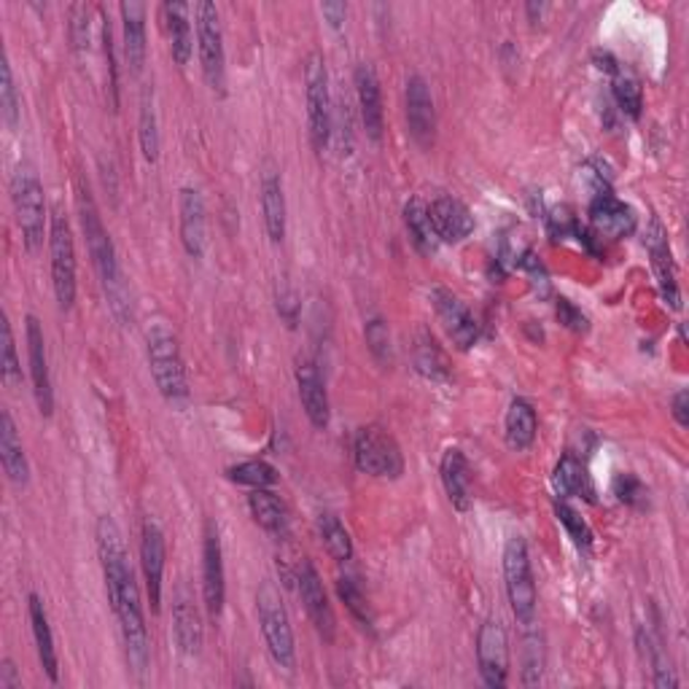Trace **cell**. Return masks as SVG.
<instances>
[{"instance_id":"obj_1","label":"cell","mask_w":689,"mask_h":689,"mask_svg":"<svg viewBox=\"0 0 689 689\" xmlns=\"http://www.w3.org/2000/svg\"><path fill=\"white\" fill-rule=\"evenodd\" d=\"M95 538L103 577H106L108 601H111V609L116 619H119L121 639H124L127 646V660H130L135 674H146L149 660H152V646H149V628L146 617H143L141 590H138L135 574H132L124 536H121L116 520L103 514L95 525Z\"/></svg>"},{"instance_id":"obj_2","label":"cell","mask_w":689,"mask_h":689,"mask_svg":"<svg viewBox=\"0 0 689 689\" xmlns=\"http://www.w3.org/2000/svg\"><path fill=\"white\" fill-rule=\"evenodd\" d=\"M79 218H81V229H84L86 251H90L92 264H95L103 288H106L108 307H111L116 321L130 323L132 321L130 297H127V288H124V283H121V270H119V259H116L114 240H111V235H108L106 224H103L100 211H97V205H95V197H92L86 183H81L79 187Z\"/></svg>"},{"instance_id":"obj_3","label":"cell","mask_w":689,"mask_h":689,"mask_svg":"<svg viewBox=\"0 0 689 689\" xmlns=\"http://www.w3.org/2000/svg\"><path fill=\"white\" fill-rule=\"evenodd\" d=\"M146 351H149V367H152V378L162 396L181 407L189 402V383L187 369H183L181 347L178 337L167 326H154L146 334Z\"/></svg>"},{"instance_id":"obj_4","label":"cell","mask_w":689,"mask_h":689,"mask_svg":"<svg viewBox=\"0 0 689 689\" xmlns=\"http://www.w3.org/2000/svg\"><path fill=\"white\" fill-rule=\"evenodd\" d=\"M503 584H507V598L512 606L514 619L531 630L536 625V582L534 571H531L528 547H525L523 536H512L503 547Z\"/></svg>"},{"instance_id":"obj_5","label":"cell","mask_w":689,"mask_h":689,"mask_svg":"<svg viewBox=\"0 0 689 689\" xmlns=\"http://www.w3.org/2000/svg\"><path fill=\"white\" fill-rule=\"evenodd\" d=\"M11 202L27 251H38L46 231V197L36 167L20 165L11 176Z\"/></svg>"},{"instance_id":"obj_6","label":"cell","mask_w":689,"mask_h":689,"mask_svg":"<svg viewBox=\"0 0 689 689\" xmlns=\"http://www.w3.org/2000/svg\"><path fill=\"white\" fill-rule=\"evenodd\" d=\"M257 611H259V625H262L264 644L272 663L283 670H294L297 663V650H294V628L292 619H288L286 606H283L281 590L272 582H262L257 593Z\"/></svg>"},{"instance_id":"obj_7","label":"cell","mask_w":689,"mask_h":689,"mask_svg":"<svg viewBox=\"0 0 689 689\" xmlns=\"http://www.w3.org/2000/svg\"><path fill=\"white\" fill-rule=\"evenodd\" d=\"M49 264L51 288L60 310H71L76 302V242H73L71 222L62 207H55L49 224Z\"/></svg>"},{"instance_id":"obj_8","label":"cell","mask_w":689,"mask_h":689,"mask_svg":"<svg viewBox=\"0 0 689 689\" xmlns=\"http://www.w3.org/2000/svg\"><path fill=\"white\" fill-rule=\"evenodd\" d=\"M305 100H307V132L310 143L318 154L332 141V92H329V73L326 60L321 51H312L307 57L305 68Z\"/></svg>"},{"instance_id":"obj_9","label":"cell","mask_w":689,"mask_h":689,"mask_svg":"<svg viewBox=\"0 0 689 689\" xmlns=\"http://www.w3.org/2000/svg\"><path fill=\"white\" fill-rule=\"evenodd\" d=\"M197 16V49H200V66L205 81L213 92H224L227 84V57H224V33L218 9L211 0L194 5Z\"/></svg>"},{"instance_id":"obj_10","label":"cell","mask_w":689,"mask_h":689,"mask_svg":"<svg viewBox=\"0 0 689 689\" xmlns=\"http://www.w3.org/2000/svg\"><path fill=\"white\" fill-rule=\"evenodd\" d=\"M353 459H356L358 472L372 474V477L396 479L404 472L402 450H399L396 439L383 428H361L353 442Z\"/></svg>"},{"instance_id":"obj_11","label":"cell","mask_w":689,"mask_h":689,"mask_svg":"<svg viewBox=\"0 0 689 689\" xmlns=\"http://www.w3.org/2000/svg\"><path fill=\"white\" fill-rule=\"evenodd\" d=\"M202 595H205V609L211 619L222 617L224 598H227V577H224L222 538H218L213 520H207L205 536H202Z\"/></svg>"},{"instance_id":"obj_12","label":"cell","mask_w":689,"mask_h":689,"mask_svg":"<svg viewBox=\"0 0 689 689\" xmlns=\"http://www.w3.org/2000/svg\"><path fill=\"white\" fill-rule=\"evenodd\" d=\"M477 665L479 676L488 687H507L509 679V644L507 630L498 619H485L477 633Z\"/></svg>"},{"instance_id":"obj_13","label":"cell","mask_w":689,"mask_h":689,"mask_svg":"<svg viewBox=\"0 0 689 689\" xmlns=\"http://www.w3.org/2000/svg\"><path fill=\"white\" fill-rule=\"evenodd\" d=\"M27 361H31V378H33V396L40 415L49 418L55 413V391H51V375H49V356H46V337L40 321L36 316H27Z\"/></svg>"},{"instance_id":"obj_14","label":"cell","mask_w":689,"mask_h":689,"mask_svg":"<svg viewBox=\"0 0 689 689\" xmlns=\"http://www.w3.org/2000/svg\"><path fill=\"white\" fill-rule=\"evenodd\" d=\"M141 569L146 579V593L152 611L162 606V579H165V534L152 518L143 520L141 528Z\"/></svg>"},{"instance_id":"obj_15","label":"cell","mask_w":689,"mask_h":689,"mask_svg":"<svg viewBox=\"0 0 689 689\" xmlns=\"http://www.w3.org/2000/svg\"><path fill=\"white\" fill-rule=\"evenodd\" d=\"M433 310H437L444 332H448V337L453 340V345L459 347V351H468V347L477 343V321H474L472 310H468L453 292L437 288V292H433Z\"/></svg>"},{"instance_id":"obj_16","label":"cell","mask_w":689,"mask_h":689,"mask_svg":"<svg viewBox=\"0 0 689 689\" xmlns=\"http://www.w3.org/2000/svg\"><path fill=\"white\" fill-rule=\"evenodd\" d=\"M297 590L299 598H302L307 614H310L312 625L318 628V633L326 641L334 639V611L329 606L326 590H323L321 577H318L316 566L310 560H302L297 569Z\"/></svg>"},{"instance_id":"obj_17","label":"cell","mask_w":689,"mask_h":689,"mask_svg":"<svg viewBox=\"0 0 689 689\" xmlns=\"http://www.w3.org/2000/svg\"><path fill=\"white\" fill-rule=\"evenodd\" d=\"M178 224L181 242L192 259H202L207 246V211L202 194L192 187H183L178 194Z\"/></svg>"},{"instance_id":"obj_18","label":"cell","mask_w":689,"mask_h":689,"mask_svg":"<svg viewBox=\"0 0 689 689\" xmlns=\"http://www.w3.org/2000/svg\"><path fill=\"white\" fill-rule=\"evenodd\" d=\"M407 124L409 135L420 143L423 149L433 146L437 135V111H433L431 86L423 76H409L407 81Z\"/></svg>"},{"instance_id":"obj_19","label":"cell","mask_w":689,"mask_h":689,"mask_svg":"<svg viewBox=\"0 0 689 689\" xmlns=\"http://www.w3.org/2000/svg\"><path fill=\"white\" fill-rule=\"evenodd\" d=\"M428 218L439 242H461L474 231V216L459 197H437L428 205Z\"/></svg>"},{"instance_id":"obj_20","label":"cell","mask_w":689,"mask_h":689,"mask_svg":"<svg viewBox=\"0 0 689 689\" xmlns=\"http://www.w3.org/2000/svg\"><path fill=\"white\" fill-rule=\"evenodd\" d=\"M356 95H358V108H361V121L364 130L372 141L383 138V90H380V79L375 73V68L369 62H361L356 68Z\"/></svg>"},{"instance_id":"obj_21","label":"cell","mask_w":689,"mask_h":689,"mask_svg":"<svg viewBox=\"0 0 689 689\" xmlns=\"http://www.w3.org/2000/svg\"><path fill=\"white\" fill-rule=\"evenodd\" d=\"M297 388H299V402H302L305 415L316 428H326L329 418H332V409H329V393L323 385L321 372H318L316 364L310 358H299L297 364Z\"/></svg>"},{"instance_id":"obj_22","label":"cell","mask_w":689,"mask_h":689,"mask_svg":"<svg viewBox=\"0 0 689 689\" xmlns=\"http://www.w3.org/2000/svg\"><path fill=\"white\" fill-rule=\"evenodd\" d=\"M121 36H124V60L132 73H141L146 66V5L138 0H124L119 5Z\"/></svg>"},{"instance_id":"obj_23","label":"cell","mask_w":689,"mask_h":689,"mask_svg":"<svg viewBox=\"0 0 689 689\" xmlns=\"http://www.w3.org/2000/svg\"><path fill=\"white\" fill-rule=\"evenodd\" d=\"M0 463H3V472L11 485L25 488L31 483V463H27L25 444H22L9 409L0 413Z\"/></svg>"},{"instance_id":"obj_24","label":"cell","mask_w":689,"mask_h":689,"mask_svg":"<svg viewBox=\"0 0 689 689\" xmlns=\"http://www.w3.org/2000/svg\"><path fill=\"white\" fill-rule=\"evenodd\" d=\"M590 224H593V229L598 231L601 237H614V240H619V237L633 235L635 213L633 207L625 205L617 197L604 194L595 197L593 205H590Z\"/></svg>"},{"instance_id":"obj_25","label":"cell","mask_w":689,"mask_h":689,"mask_svg":"<svg viewBox=\"0 0 689 689\" xmlns=\"http://www.w3.org/2000/svg\"><path fill=\"white\" fill-rule=\"evenodd\" d=\"M173 639L178 652L187 657H194L202 650V619L187 587L178 590L176 604H173Z\"/></svg>"},{"instance_id":"obj_26","label":"cell","mask_w":689,"mask_h":689,"mask_svg":"<svg viewBox=\"0 0 689 689\" xmlns=\"http://www.w3.org/2000/svg\"><path fill=\"white\" fill-rule=\"evenodd\" d=\"M439 474H442L444 494H448L450 503H453L459 512H466L472 507V468H468L466 455L459 448L444 450L442 463H439Z\"/></svg>"},{"instance_id":"obj_27","label":"cell","mask_w":689,"mask_h":689,"mask_svg":"<svg viewBox=\"0 0 689 689\" xmlns=\"http://www.w3.org/2000/svg\"><path fill=\"white\" fill-rule=\"evenodd\" d=\"M162 14H165L167 38H170V55L178 68H187L192 60L194 36H192V5L189 3H162Z\"/></svg>"},{"instance_id":"obj_28","label":"cell","mask_w":689,"mask_h":689,"mask_svg":"<svg viewBox=\"0 0 689 689\" xmlns=\"http://www.w3.org/2000/svg\"><path fill=\"white\" fill-rule=\"evenodd\" d=\"M27 609H31V625H33V639H36V650L44 674L49 676V681H60V668H57V650H55V635H51L49 614H46L44 601L36 593H31L27 598Z\"/></svg>"},{"instance_id":"obj_29","label":"cell","mask_w":689,"mask_h":689,"mask_svg":"<svg viewBox=\"0 0 689 689\" xmlns=\"http://www.w3.org/2000/svg\"><path fill=\"white\" fill-rule=\"evenodd\" d=\"M262 216L270 240L283 242L286 237V194H283V181L275 170H268L262 176Z\"/></svg>"},{"instance_id":"obj_30","label":"cell","mask_w":689,"mask_h":689,"mask_svg":"<svg viewBox=\"0 0 689 689\" xmlns=\"http://www.w3.org/2000/svg\"><path fill=\"white\" fill-rule=\"evenodd\" d=\"M646 248H650V253H652V264H654V272H657V281H660V288H663V297L668 299V302L674 307H679V286H676L674 262H670L668 237H665V229L660 227L657 218H654L650 235H646Z\"/></svg>"},{"instance_id":"obj_31","label":"cell","mask_w":689,"mask_h":689,"mask_svg":"<svg viewBox=\"0 0 689 689\" xmlns=\"http://www.w3.org/2000/svg\"><path fill=\"white\" fill-rule=\"evenodd\" d=\"M503 428H507L509 448L518 450V453L528 450L531 444H534L538 428L534 404L525 402V399H514L507 409V423H503Z\"/></svg>"},{"instance_id":"obj_32","label":"cell","mask_w":689,"mask_h":689,"mask_svg":"<svg viewBox=\"0 0 689 689\" xmlns=\"http://www.w3.org/2000/svg\"><path fill=\"white\" fill-rule=\"evenodd\" d=\"M248 507H251L253 520H257L264 531H270V534H286V528H288L286 507H283V503L277 501L268 488L253 490V494L248 496Z\"/></svg>"},{"instance_id":"obj_33","label":"cell","mask_w":689,"mask_h":689,"mask_svg":"<svg viewBox=\"0 0 689 689\" xmlns=\"http://www.w3.org/2000/svg\"><path fill=\"white\" fill-rule=\"evenodd\" d=\"M553 485H555V494L569 498V496H587L593 498V488H590V479L584 466L579 463L574 455H563L555 466L553 474Z\"/></svg>"},{"instance_id":"obj_34","label":"cell","mask_w":689,"mask_h":689,"mask_svg":"<svg viewBox=\"0 0 689 689\" xmlns=\"http://www.w3.org/2000/svg\"><path fill=\"white\" fill-rule=\"evenodd\" d=\"M138 138H141L143 159L154 162L159 159V121H156L154 108V90H143L141 95V119H138Z\"/></svg>"},{"instance_id":"obj_35","label":"cell","mask_w":689,"mask_h":689,"mask_svg":"<svg viewBox=\"0 0 689 689\" xmlns=\"http://www.w3.org/2000/svg\"><path fill=\"white\" fill-rule=\"evenodd\" d=\"M404 224H407L409 237H413V242L423 253L437 251L439 237L431 227V218H428V205H423L420 200H409L404 205Z\"/></svg>"},{"instance_id":"obj_36","label":"cell","mask_w":689,"mask_h":689,"mask_svg":"<svg viewBox=\"0 0 689 689\" xmlns=\"http://www.w3.org/2000/svg\"><path fill=\"white\" fill-rule=\"evenodd\" d=\"M318 534H321V542H323V547H326V553L332 555L337 563H347V560L353 558L351 534H347L345 525L340 523L334 514H321V520H318Z\"/></svg>"},{"instance_id":"obj_37","label":"cell","mask_w":689,"mask_h":689,"mask_svg":"<svg viewBox=\"0 0 689 689\" xmlns=\"http://www.w3.org/2000/svg\"><path fill=\"white\" fill-rule=\"evenodd\" d=\"M0 337H3V345H0V378H3L5 388H20L22 367H20V356H16L14 332H11V323L5 312L0 316Z\"/></svg>"},{"instance_id":"obj_38","label":"cell","mask_w":689,"mask_h":689,"mask_svg":"<svg viewBox=\"0 0 689 689\" xmlns=\"http://www.w3.org/2000/svg\"><path fill=\"white\" fill-rule=\"evenodd\" d=\"M0 114H3V121L9 130H16V127H20L22 100H20V95H16V84H14V73H11L9 57H3V62H0Z\"/></svg>"},{"instance_id":"obj_39","label":"cell","mask_w":689,"mask_h":689,"mask_svg":"<svg viewBox=\"0 0 689 689\" xmlns=\"http://www.w3.org/2000/svg\"><path fill=\"white\" fill-rule=\"evenodd\" d=\"M227 477L237 485H248V488H270L277 483V472L268 461H246L237 466L227 468Z\"/></svg>"},{"instance_id":"obj_40","label":"cell","mask_w":689,"mask_h":689,"mask_svg":"<svg viewBox=\"0 0 689 689\" xmlns=\"http://www.w3.org/2000/svg\"><path fill=\"white\" fill-rule=\"evenodd\" d=\"M555 514H558V523L563 525L571 542L577 544L579 553H590V547H593V531L579 518L577 509H571L569 503H555Z\"/></svg>"},{"instance_id":"obj_41","label":"cell","mask_w":689,"mask_h":689,"mask_svg":"<svg viewBox=\"0 0 689 689\" xmlns=\"http://www.w3.org/2000/svg\"><path fill=\"white\" fill-rule=\"evenodd\" d=\"M415 367H418L420 375L431 380L448 378V358H444V353L439 351V345L431 337H420L418 351H415Z\"/></svg>"},{"instance_id":"obj_42","label":"cell","mask_w":689,"mask_h":689,"mask_svg":"<svg viewBox=\"0 0 689 689\" xmlns=\"http://www.w3.org/2000/svg\"><path fill=\"white\" fill-rule=\"evenodd\" d=\"M337 593H340V598H343V604L351 609L353 617L358 619V625H361L364 630H372V611H369V604H367V598H364L361 587H358L351 577H340Z\"/></svg>"},{"instance_id":"obj_43","label":"cell","mask_w":689,"mask_h":689,"mask_svg":"<svg viewBox=\"0 0 689 689\" xmlns=\"http://www.w3.org/2000/svg\"><path fill=\"white\" fill-rule=\"evenodd\" d=\"M614 100L622 108V114H628L630 119H639L641 108H644V95H641L639 81H633L630 76L614 79Z\"/></svg>"},{"instance_id":"obj_44","label":"cell","mask_w":689,"mask_h":689,"mask_svg":"<svg viewBox=\"0 0 689 689\" xmlns=\"http://www.w3.org/2000/svg\"><path fill=\"white\" fill-rule=\"evenodd\" d=\"M367 345L380 364H391V358H393L391 332H388V326L380 321V318H375V321L367 323Z\"/></svg>"},{"instance_id":"obj_45","label":"cell","mask_w":689,"mask_h":689,"mask_svg":"<svg viewBox=\"0 0 689 689\" xmlns=\"http://www.w3.org/2000/svg\"><path fill=\"white\" fill-rule=\"evenodd\" d=\"M90 9L84 3L71 5V44L76 51L90 49Z\"/></svg>"},{"instance_id":"obj_46","label":"cell","mask_w":689,"mask_h":689,"mask_svg":"<svg viewBox=\"0 0 689 689\" xmlns=\"http://www.w3.org/2000/svg\"><path fill=\"white\" fill-rule=\"evenodd\" d=\"M614 494L622 503L630 507H644L646 503V488L633 477V474H619L617 483H614Z\"/></svg>"},{"instance_id":"obj_47","label":"cell","mask_w":689,"mask_h":689,"mask_svg":"<svg viewBox=\"0 0 689 689\" xmlns=\"http://www.w3.org/2000/svg\"><path fill=\"white\" fill-rule=\"evenodd\" d=\"M103 11V44H106V60L111 68V86H114V103L119 106V71H116V51H114V31L111 20H108V11Z\"/></svg>"},{"instance_id":"obj_48","label":"cell","mask_w":689,"mask_h":689,"mask_svg":"<svg viewBox=\"0 0 689 689\" xmlns=\"http://www.w3.org/2000/svg\"><path fill=\"white\" fill-rule=\"evenodd\" d=\"M558 318L571 332H584L587 329V316L577 305H571L569 299H558Z\"/></svg>"},{"instance_id":"obj_49","label":"cell","mask_w":689,"mask_h":689,"mask_svg":"<svg viewBox=\"0 0 689 689\" xmlns=\"http://www.w3.org/2000/svg\"><path fill=\"white\" fill-rule=\"evenodd\" d=\"M538 635H531L528 650H525V685H536L542 679V654H538Z\"/></svg>"},{"instance_id":"obj_50","label":"cell","mask_w":689,"mask_h":689,"mask_svg":"<svg viewBox=\"0 0 689 689\" xmlns=\"http://www.w3.org/2000/svg\"><path fill=\"white\" fill-rule=\"evenodd\" d=\"M277 310H281V316L286 318L288 326H294V323H297V312H299L297 294H294V292H277Z\"/></svg>"},{"instance_id":"obj_51","label":"cell","mask_w":689,"mask_h":689,"mask_svg":"<svg viewBox=\"0 0 689 689\" xmlns=\"http://www.w3.org/2000/svg\"><path fill=\"white\" fill-rule=\"evenodd\" d=\"M20 687H22L20 674H16L14 663L5 657L3 665H0V689H20Z\"/></svg>"},{"instance_id":"obj_52","label":"cell","mask_w":689,"mask_h":689,"mask_svg":"<svg viewBox=\"0 0 689 689\" xmlns=\"http://www.w3.org/2000/svg\"><path fill=\"white\" fill-rule=\"evenodd\" d=\"M674 418L681 428L689 426V393L685 391V388H681V391L674 396Z\"/></svg>"},{"instance_id":"obj_53","label":"cell","mask_w":689,"mask_h":689,"mask_svg":"<svg viewBox=\"0 0 689 689\" xmlns=\"http://www.w3.org/2000/svg\"><path fill=\"white\" fill-rule=\"evenodd\" d=\"M321 14L326 16L329 25L332 27H343L345 16H347V5L345 3H323Z\"/></svg>"}]
</instances>
